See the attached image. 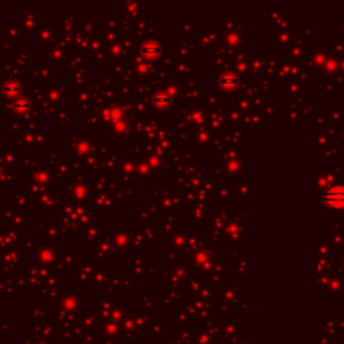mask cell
I'll use <instances>...</instances> for the list:
<instances>
[{
    "mask_svg": "<svg viewBox=\"0 0 344 344\" xmlns=\"http://www.w3.org/2000/svg\"><path fill=\"white\" fill-rule=\"evenodd\" d=\"M327 200L332 204H344V188L336 187L332 191H329L327 195Z\"/></svg>",
    "mask_w": 344,
    "mask_h": 344,
    "instance_id": "1",
    "label": "cell"
},
{
    "mask_svg": "<svg viewBox=\"0 0 344 344\" xmlns=\"http://www.w3.org/2000/svg\"><path fill=\"white\" fill-rule=\"evenodd\" d=\"M219 82H221V85H223L224 88H233V86H235V85H237V78H235L234 75L224 74L223 77H222V79H221Z\"/></svg>",
    "mask_w": 344,
    "mask_h": 344,
    "instance_id": "2",
    "label": "cell"
}]
</instances>
